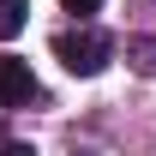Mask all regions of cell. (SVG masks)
I'll list each match as a JSON object with an SVG mask.
<instances>
[{
  "label": "cell",
  "mask_w": 156,
  "mask_h": 156,
  "mask_svg": "<svg viewBox=\"0 0 156 156\" xmlns=\"http://www.w3.org/2000/svg\"><path fill=\"white\" fill-rule=\"evenodd\" d=\"M30 18V0H0V36H18Z\"/></svg>",
  "instance_id": "4"
},
{
  "label": "cell",
  "mask_w": 156,
  "mask_h": 156,
  "mask_svg": "<svg viewBox=\"0 0 156 156\" xmlns=\"http://www.w3.org/2000/svg\"><path fill=\"white\" fill-rule=\"evenodd\" d=\"M60 6H66V12H96L102 0H60Z\"/></svg>",
  "instance_id": "5"
},
{
  "label": "cell",
  "mask_w": 156,
  "mask_h": 156,
  "mask_svg": "<svg viewBox=\"0 0 156 156\" xmlns=\"http://www.w3.org/2000/svg\"><path fill=\"white\" fill-rule=\"evenodd\" d=\"M54 54H60L66 72L96 78L102 66H108V54H114V42L102 36V30H90V24H78V30H60V36H54Z\"/></svg>",
  "instance_id": "1"
},
{
  "label": "cell",
  "mask_w": 156,
  "mask_h": 156,
  "mask_svg": "<svg viewBox=\"0 0 156 156\" xmlns=\"http://www.w3.org/2000/svg\"><path fill=\"white\" fill-rule=\"evenodd\" d=\"M36 96V78H30V60L0 54V108H18V102Z\"/></svg>",
  "instance_id": "2"
},
{
  "label": "cell",
  "mask_w": 156,
  "mask_h": 156,
  "mask_svg": "<svg viewBox=\"0 0 156 156\" xmlns=\"http://www.w3.org/2000/svg\"><path fill=\"white\" fill-rule=\"evenodd\" d=\"M126 60H132L144 78H156V36H126Z\"/></svg>",
  "instance_id": "3"
}]
</instances>
